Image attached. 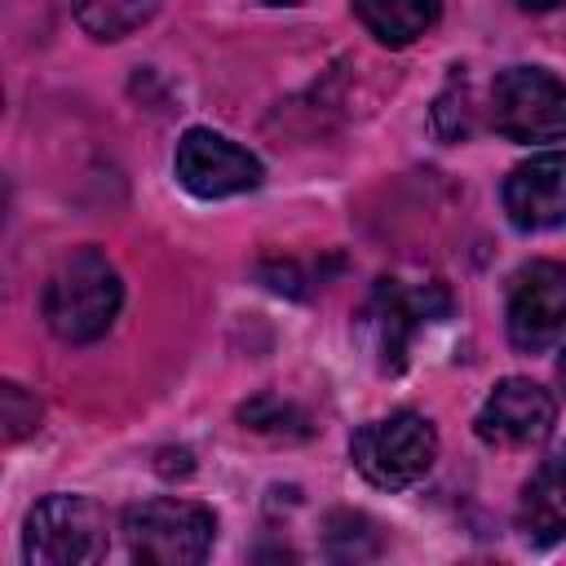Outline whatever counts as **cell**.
Masks as SVG:
<instances>
[{"label":"cell","instance_id":"cell-13","mask_svg":"<svg viewBox=\"0 0 566 566\" xmlns=\"http://www.w3.org/2000/svg\"><path fill=\"white\" fill-rule=\"evenodd\" d=\"M159 4L164 0H71V13L93 40H124L150 22Z\"/></svg>","mask_w":566,"mask_h":566},{"label":"cell","instance_id":"cell-18","mask_svg":"<svg viewBox=\"0 0 566 566\" xmlns=\"http://www.w3.org/2000/svg\"><path fill=\"white\" fill-rule=\"evenodd\" d=\"M261 4H301V0H261Z\"/></svg>","mask_w":566,"mask_h":566},{"label":"cell","instance_id":"cell-15","mask_svg":"<svg viewBox=\"0 0 566 566\" xmlns=\"http://www.w3.org/2000/svg\"><path fill=\"white\" fill-rule=\"evenodd\" d=\"M239 420L248 429H265V433H296V429H287V420H305V416L292 402H279L274 394H261V398L239 407Z\"/></svg>","mask_w":566,"mask_h":566},{"label":"cell","instance_id":"cell-17","mask_svg":"<svg viewBox=\"0 0 566 566\" xmlns=\"http://www.w3.org/2000/svg\"><path fill=\"white\" fill-rule=\"evenodd\" d=\"M557 385L566 389V345H562V358H557Z\"/></svg>","mask_w":566,"mask_h":566},{"label":"cell","instance_id":"cell-1","mask_svg":"<svg viewBox=\"0 0 566 566\" xmlns=\"http://www.w3.org/2000/svg\"><path fill=\"white\" fill-rule=\"evenodd\" d=\"M119 305H124L119 270L97 248L71 252L49 274L44 296H40V314H44L49 332L71 345H88V340L106 336L111 323L119 318Z\"/></svg>","mask_w":566,"mask_h":566},{"label":"cell","instance_id":"cell-14","mask_svg":"<svg viewBox=\"0 0 566 566\" xmlns=\"http://www.w3.org/2000/svg\"><path fill=\"white\" fill-rule=\"evenodd\" d=\"M0 402H4V442H22L27 433H35L40 424V402L35 394H27L22 385H4L0 389Z\"/></svg>","mask_w":566,"mask_h":566},{"label":"cell","instance_id":"cell-8","mask_svg":"<svg viewBox=\"0 0 566 566\" xmlns=\"http://www.w3.org/2000/svg\"><path fill=\"white\" fill-rule=\"evenodd\" d=\"M177 181L195 199H230L261 186V159L212 128H186L172 155Z\"/></svg>","mask_w":566,"mask_h":566},{"label":"cell","instance_id":"cell-3","mask_svg":"<svg viewBox=\"0 0 566 566\" xmlns=\"http://www.w3.org/2000/svg\"><path fill=\"white\" fill-rule=\"evenodd\" d=\"M349 460L376 491H407L433 469L438 429L420 411H394L367 420L349 438Z\"/></svg>","mask_w":566,"mask_h":566},{"label":"cell","instance_id":"cell-2","mask_svg":"<svg viewBox=\"0 0 566 566\" xmlns=\"http://www.w3.org/2000/svg\"><path fill=\"white\" fill-rule=\"evenodd\" d=\"M451 314V292L442 279H407V274H385L376 279L371 296L358 310V336L380 371H402L411 340Z\"/></svg>","mask_w":566,"mask_h":566},{"label":"cell","instance_id":"cell-9","mask_svg":"<svg viewBox=\"0 0 566 566\" xmlns=\"http://www.w3.org/2000/svg\"><path fill=\"white\" fill-rule=\"evenodd\" d=\"M553 424H557V402H553V394H548L544 385L526 380V376H504V380L486 394V402H482V411H478V420H473L478 438H482L486 447H500V451L539 447V442L553 433Z\"/></svg>","mask_w":566,"mask_h":566},{"label":"cell","instance_id":"cell-11","mask_svg":"<svg viewBox=\"0 0 566 566\" xmlns=\"http://www.w3.org/2000/svg\"><path fill=\"white\" fill-rule=\"evenodd\" d=\"M517 535L535 548L566 539V451H553L535 464L517 495Z\"/></svg>","mask_w":566,"mask_h":566},{"label":"cell","instance_id":"cell-12","mask_svg":"<svg viewBox=\"0 0 566 566\" xmlns=\"http://www.w3.org/2000/svg\"><path fill=\"white\" fill-rule=\"evenodd\" d=\"M442 0H354V18L367 27L376 44L407 49L438 22Z\"/></svg>","mask_w":566,"mask_h":566},{"label":"cell","instance_id":"cell-7","mask_svg":"<svg viewBox=\"0 0 566 566\" xmlns=\"http://www.w3.org/2000/svg\"><path fill=\"white\" fill-rule=\"evenodd\" d=\"M504 327L513 349L539 354L566 332V265L562 261H526L509 283Z\"/></svg>","mask_w":566,"mask_h":566},{"label":"cell","instance_id":"cell-6","mask_svg":"<svg viewBox=\"0 0 566 566\" xmlns=\"http://www.w3.org/2000/svg\"><path fill=\"white\" fill-rule=\"evenodd\" d=\"M491 128L509 142L566 137V84L544 66H509L491 84Z\"/></svg>","mask_w":566,"mask_h":566},{"label":"cell","instance_id":"cell-5","mask_svg":"<svg viewBox=\"0 0 566 566\" xmlns=\"http://www.w3.org/2000/svg\"><path fill=\"white\" fill-rule=\"evenodd\" d=\"M106 553V513L88 495H44L22 526L31 566H84Z\"/></svg>","mask_w":566,"mask_h":566},{"label":"cell","instance_id":"cell-4","mask_svg":"<svg viewBox=\"0 0 566 566\" xmlns=\"http://www.w3.org/2000/svg\"><path fill=\"white\" fill-rule=\"evenodd\" d=\"M119 531H124V544H128V553L137 562L195 566V562H203L212 553L217 517H212V509H203L195 500L159 495V500H142V504L124 509Z\"/></svg>","mask_w":566,"mask_h":566},{"label":"cell","instance_id":"cell-16","mask_svg":"<svg viewBox=\"0 0 566 566\" xmlns=\"http://www.w3.org/2000/svg\"><path fill=\"white\" fill-rule=\"evenodd\" d=\"M526 13H548V9H557V4H566V0H517Z\"/></svg>","mask_w":566,"mask_h":566},{"label":"cell","instance_id":"cell-10","mask_svg":"<svg viewBox=\"0 0 566 566\" xmlns=\"http://www.w3.org/2000/svg\"><path fill=\"white\" fill-rule=\"evenodd\" d=\"M504 212L517 230H553L566 226V155H531L504 177Z\"/></svg>","mask_w":566,"mask_h":566}]
</instances>
